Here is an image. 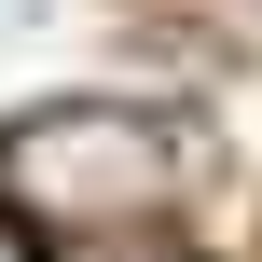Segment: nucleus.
I'll return each instance as SVG.
<instances>
[{"mask_svg": "<svg viewBox=\"0 0 262 262\" xmlns=\"http://www.w3.org/2000/svg\"><path fill=\"white\" fill-rule=\"evenodd\" d=\"M180 180H193V138L138 97H69V111H28L0 138V193H28L69 235H138L180 207Z\"/></svg>", "mask_w": 262, "mask_h": 262, "instance_id": "obj_1", "label": "nucleus"}, {"mask_svg": "<svg viewBox=\"0 0 262 262\" xmlns=\"http://www.w3.org/2000/svg\"><path fill=\"white\" fill-rule=\"evenodd\" d=\"M0 262H28V235H14V221H0Z\"/></svg>", "mask_w": 262, "mask_h": 262, "instance_id": "obj_2", "label": "nucleus"}]
</instances>
